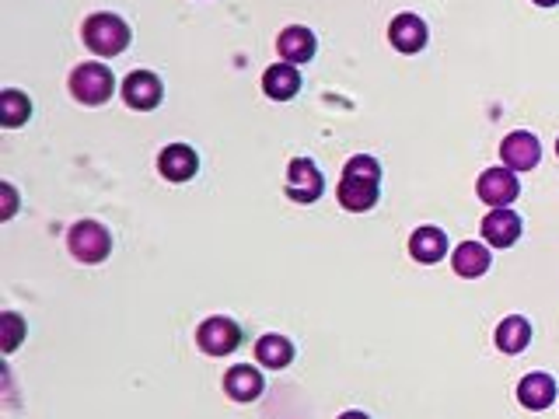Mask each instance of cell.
I'll list each match as a JSON object with an SVG mask.
<instances>
[{
  "label": "cell",
  "mask_w": 559,
  "mask_h": 419,
  "mask_svg": "<svg viewBox=\"0 0 559 419\" xmlns=\"http://www.w3.org/2000/svg\"><path fill=\"white\" fill-rule=\"evenodd\" d=\"M378 189H381V165L367 154H357V158L346 161L343 179H339V203L350 213H364L378 203Z\"/></svg>",
  "instance_id": "cell-1"
},
{
  "label": "cell",
  "mask_w": 559,
  "mask_h": 419,
  "mask_svg": "<svg viewBox=\"0 0 559 419\" xmlns=\"http://www.w3.org/2000/svg\"><path fill=\"white\" fill-rule=\"evenodd\" d=\"M84 42L98 56H119L130 46V25L119 14H91L84 21Z\"/></svg>",
  "instance_id": "cell-2"
},
{
  "label": "cell",
  "mask_w": 559,
  "mask_h": 419,
  "mask_svg": "<svg viewBox=\"0 0 559 419\" xmlns=\"http://www.w3.org/2000/svg\"><path fill=\"white\" fill-rule=\"evenodd\" d=\"M67 245L74 252V259L81 262H105L112 252V234L105 231L98 220H77L67 234Z\"/></svg>",
  "instance_id": "cell-3"
},
{
  "label": "cell",
  "mask_w": 559,
  "mask_h": 419,
  "mask_svg": "<svg viewBox=\"0 0 559 419\" xmlns=\"http://www.w3.org/2000/svg\"><path fill=\"white\" fill-rule=\"evenodd\" d=\"M112 70H105L102 63H81V67L70 74V91H74L77 102L84 105H102L105 98H112Z\"/></svg>",
  "instance_id": "cell-4"
},
{
  "label": "cell",
  "mask_w": 559,
  "mask_h": 419,
  "mask_svg": "<svg viewBox=\"0 0 559 419\" xmlns=\"http://www.w3.org/2000/svg\"><path fill=\"white\" fill-rule=\"evenodd\" d=\"M196 343H200V350L210 353V357H228V353H235L238 343H242V329H238V322H231V318L214 315L200 325Z\"/></svg>",
  "instance_id": "cell-5"
},
{
  "label": "cell",
  "mask_w": 559,
  "mask_h": 419,
  "mask_svg": "<svg viewBox=\"0 0 559 419\" xmlns=\"http://www.w3.org/2000/svg\"><path fill=\"white\" fill-rule=\"evenodd\" d=\"M476 193H479V200L490 203L493 210L511 207V203L518 200V193H521V182H518V175H514L511 168H486V172L479 175V182H476Z\"/></svg>",
  "instance_id": "cell-6"
},
{
  "label": "cell",
  "mask_w": 559,
  "mask_h": 419,
  "mask_svg": "<svg viewBox=\"0 0 559 419\" xmlns=\"http://www.w3.org/2000/svg\"><path fill=\"white\" fill-rule=\"evenodd\" d=\"M325 182L322 172L311 158H294L290 161V172H287V196L294 203H315L322 196Z\"/></svg>",
  "instance_id": "cell-7"
},
{
  "label": "cell",
  "mask_w": 559,
  "mask_h": 419,
  "mask_svg": "<svg viewBox=\"0 0 559 419\" xmlns=\"http://www.w3.org/2000/svg\"><path fill=\"white\" fill-rule=\"evenodd\" d=\"M123 98H126V105H130V109H140V112L158 109L161 98H165L161 77L151 74V70H133V74L123 81Z\"/></svg>",
  "instance_id": "cell-8"
},
{
  "label": "cell",
  "mask_w": 559,
  "mask_h": 419,
  "mask_svg": "<svg viewBox=\"0 0 559 419\" xmlns=\"http://www.w3.org/2000/svg\"><path fill=\"white\" fill-rule=\"evenodd\" d=\"M500 158H504V165L511 168V172H532L542 158V147L532 133L518 130L500 144Z\"/></svg>",
  "instance_id": "cell-9"
},
{
  "label": "cell",
  "mask_w": 559,
  "mask_h": 419,
  "mask_svg": "<svg viewBox=\"0 0 559 419\" xmlns=\"http://www.w3.org/2000/svg\"><path fill=\"white\" fill-rule=\"evenodd\" d=\"M483 238L490 241L493 248H511L514 241L521 238V217L507 207L490 210L483 220Z\"/></svg>",
  "instance_id": "cell-10"
},
{
  "label": "cell",
  "mask_w": 559,
  "mask_h": 419,
  "mask_svg": "<svg viewBox=\"0 0 559 419\" xmlns=\"http://www.w3.org/2000/svg\"><path fill=\"white\" fill-rule=\"evenodd\" d=\"M196 168H200V158H196V151L186 144L165 147L158 158V172L165 175L168 182H189L196 175Z\"/></svg>",
  "instance_id": "cell-11"
},
{
  "label": "cell",
  "mask_w": 559,
  "mask_h": 419,
  "mask_svg": "<svg viewBox=\"0 0 559 419\" xmlns=\"http://www.w3.org/2000/svg\"><path fill=\"white\" fill-rule=\"evenodd\" d=\"M263 388H266V378L252 364H235L228 374H224V392H228L235 402L259 399V395H263Z\"/></svg>",
  "instance_id": "cell-12"
},
{
  "label": "cell",
  "mask_w": 559,
  "mask_h": 419,
  "mask_svg": "<svg viewBox=\"0 0 559 419\" xmlns=\"http://www.w3.org/2000/svg\"><path fill=\"white\" fill-rule=\"evenodd\" d=\"M388 39L399 53H420L427 46V25L416 14H399L388 28Z\"/></svg>",
  "instance_id": "cell-13"
},
{
  "label": "cell",
  "mask_w": 559,
  "mask_h": 419,
  "mask_svg": "<svg viewBox=\"0 0 559 419\" xmlns=\"http://www.w3.org/2000/svg\"><path fill=\"white\" fill-rule=\"evenodd\" d=\"M409 255L416 262H441L448 255V234L441 227H416L409 238Z\"/></svg>",
  "instance_id": "cell-14"
},
{
  "label": "cell",
  "mask_w": 559,
  "mask_h": 419,
  "mask_svg": "<svg viewBox=\"0 0 559 419\" xmlns=\"http://www.w3.org/2000/svg\"><path fill=\"white\" fill-rule=\"evenodd\" d=\"M451 266H455L458 276L465 280H476L490 269V248L479 245V241H462V245L451 252Z\"/></svg>",
  "instance_id": "cell-15"
},
{
  "label": "cell",
  "mask_w": 559,
  "mask_h": 419,
  "mask_svg": "<svg viewBox=\"0 0 559 419\" xmlns=\"http://www.w3.org/2000/svg\"><path fill=\"white\" fill-rule=\"evenodd\" d=\"M263 91L277 102H290L301 91V74H297L294 63H273L263 74Z\"/></svg>",
  "instance_id": "cell-16"
},
{
  "label": "cell",
  "mask_w": 559,
  "mask_h": 419,
  "mask_svg": "<svg viewBox=\"0 0 559 419\" xmlns=\"http://www.w3.org/2000/svg\"><path fill=\"white\" fill-rule=\"evenodd\" d=\"M277 49H280L283 63H304V60L315 56V35L301 25H290V28H283L280 32Z\"/></svg>",
  "instance_id": "cell-17"
},
{
  "label": "cell",
  "mask_w": 559,
  "mask_h": 419,
  "mask_svg": "<svg viewBox=\"0 0 559 419\" xmlns=\"http://www.w3.org/2000/svg\"><path fill=\"white\" fill-rule=\"evenodd\" d=\"M518 399L525 409H549L556 399V381L549 374H528L525 381L518 385Z\"/></svg>",
  "instance_id": "cell-18"
},
{
  "label": "cell",
  "mask_w": 559,
  "mask_h": 419,
  "mask_svg": "<svg viewBox=\"0 0 559 419\" xmlns=\"http://www.w3.org/2000/svg\"><path fill=\"white\" fill-rule=\"evenodd\" d=\"M528 343H532V322H528V318L511 315V318H504V322H500V329H497V346H500V350H504V353H521Z\"/></svg>",
  "instance_id": "cell-19"
},
{
  "label": "cell",
  "mask_w": 559,
  "mask_h": 419,
  "mask_svg": "<svg viewBox=\"0 0 559 419\" xmlns=\"http://www.w3.org/2000/svg\"><path fill=\"white\" fill-rule=\"evenodd\" d=\"M256 360L263 367H270V371H280V367H287L294 360V346H290V339L270 332V336H263L256 343Z\"/></svg>",
  "instance_id": "cell-20"
},
{
  "label": "cell",
  "mask_w": 559,
  "mask_h": 419,
  "mask_svg": "<svg viewBox=\"0 0 559 419\" xmlns=\"http://www.w3.org/2000/svg\"><path fill=\"white\" fill-rule=\"evenodd\" d=\"M28 112H32V105H28V98L21 91L7 88L0 95V123L4 126H21L28 119Z\"/></svg>",
  "instance_id": "cell-21"
},
{
  "label": "cell",
  "mask_w": 559,
  "mask_h": 419,
  "mask_svg": "<svg viewBox=\"0 0 559 419\" xmlns=\"http://www.w3.org/2000/svg\"><path fill=\"white\" fill-rule=\"evenodd\" d=\"M0 329H4V353H14L21 336H25V322H21L14 311H4V315H0Z\"/></svg>",
  "instance_id": "cell-22"
},
{
  "label": "cell",
  "mask_w": 559,
  "mask_h": 419,
  "mask_svg": "<svg viewBox=\"0 0 559 419\" xmlns=\"http://www.w3.org/2000/svg\"><path fill=\"white\" fill-rule=\"evenodd\" d=\"M0 193H4V210H0V217H14V210H18V196H14V189L11 186H7V182H4V186H0Z\"/></svg>",
  "instance_id": "cell-23"
},
{
  "label": "cell",
  "mask_w": 559,
  "mask_h": 419,
  "mask_svg": "<svg viewBox=\"0 0 559 419\" xmlns=\"http://www.w3.org/2000/svg\"><path fill=\"white\" fill-rule=\"evenodd\" d=\"M339 419H367V416H364V413H343Z\"/></svg>",
  "instance_id": "cell-24"
},
{
  "label": "cell",
  "mask_w": 559,
  "mask_h": 419,
  "mask_svg": "<svg viewBox=\"0 0 559 419\" xmlns=\"http://www.w3.org/2000/svg\"><path fill=\"white\" fill-rule=\"evenodd\" d=\"M535 4H542V7H553V4H559V0H535Z\"/></svg>",
  "instance_id": "cell-25"
},
{
  "label": "cell",
  "mask_w": 559,
  "mask_h": 419,
  "mask_svg": "<svg viewBox=\"0 0 559 419\" xmlns=\"http://www.w3.org/2000/svg\"><path fill=\"white\" fill-rule=\"evenodd\" d=\"M556 154H559V140H556Z\"/></svg>",
  "instance_id": "cell-26"
}]
</instances>
